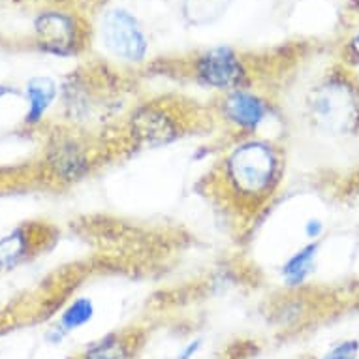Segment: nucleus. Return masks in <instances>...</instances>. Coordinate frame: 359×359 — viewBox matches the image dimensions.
<instances>
[{
	"mask_svg": "<svg viewBox=\"0 0 359 359\" xmlns=\"http://www.w3.org/2000/svg\"><path fill=\"white\" fill-rule=\"evenodd\" d=\"M96 316V305L95 301L87 297V295H79L68 303V305L60 311L59 322L57 324L70 335L74 331H79L87 324L93 322Z\"/></svg>",
	"mask_w": 359,
	"mask_h": 359,
	"instance_id": "obj_15",
	"label": "nucleus"
},
{
	"mask_svg": "<svg viewBox=\"0 0 359 359\" xmlns=\"http://www.w3.org/2000/svg\"><path fill=\"white\" fill-rule=\"evenodd\" d=\"M187 76L198 87L217 95L233 93L256 85L252 59L231 46H212L194 53L187 60Z\"/></svg>",
	"mask_w": 359,
	"mask_h": 359,
	"instance_id": "obj_5",
	"label": "nucleus"
},
{
	"mask_svg": "<svg viewBox=\"0 0 359 359\" xmlns=\"http://www.w3.org/2000/svg\"><path fill=\"white\" fill-rule=\"evenodd\" d=\"M237 277L233 275L230 267H222V269H217L212 273L211 280H209V288L212 290V294H226L228 290H231L233 286H237Z\"/></svg>",
	"mask_w": 359,
	"mask_h": 359,
	"instance_id": "obj_18",
	"label": "nucleus"
},
{
	"mask_svg": "<svg viewBox=\"0 0 359 359\" xmlns=\"http://www.w3.org/2000/svg\"><path fill=\"white\" fill-rule=\"evenodd\" d=\"M226 205L243 218L264 211L278 194L286 175V153L273 137H233L212 171Z\"/></svg>",
	"mask_w": 359,
	"mask_h": 359,
	"instance_id": "obj_1",
	"label": "nucleus"
},
{
	"mask_svg": "<svg viewBox=\"0 0 359 359\" xmlns=\"http://www.w3.org/2000/svg\"><path fill=\"white\" fill-rule=\"evenodd\" d=\"M212 113L233 137H250L262 136L278 111L269 96L252 87L218 95Z\"/></svg>",
	"mask_w": 359,
	"mask_h": 359,
	"instance_id": "obj_6",
	"label": "nucleus"
},
{
	"mask_svg": "<svg viewBox=\"0 0 359 359\" xmlns=\"http://www.w3.org/2000/svg\"><path fill=\"white\" fill-rule=\"evenodd\" d=\"M305 117L330 137H359V79L346 66H335L305 95Z\"/></svg>",
	"mask_w": 359,
	"mask_h": 359,
	"instance_id": "obj_2",
	"label": "nucleus"
},
{
	"mask_svg": "<svg viewBox=\"0 0 359 359\" xmlns=\"http://www.w3.org/2000/svg\"><path fill=\"white\" fill-rule=\"evenodd\" d=\"M25 100H27V111L23 115V124L29 128L40 126L55 102L60 96V85L49 76L30 77L25 85Z\"/></svg>",
	"mask_w": 359,
	"mask_h": 359,
	"instance_id": "obj_12",
	"label": "nucleus"
},
{
	"mask_svg": "<svg viewBox=\"0 0 359 359\" xmlns=\"http://www.w3.org/2000/svg\"><path fill=\"white\" fill-rule=\"evenodd\" d=\"M327 233V226L320 217H309L303 222V236L306 241H322V237Z\"/></svg>",
	"mask_w": 359,
	"mask_h": 359,
	"instance_id": "obj_19",
	"label": "nucleus"
},
{
	"mask_svg": "<svg viewBox=\"0 0 359 359\" xmlns=\"http://www.w3.org/2000/svg\"><path fill=\"white\" fill-rule=\"evenodd\" d=\"M65 359H76V358H65Z\"/></svg>",
	"mask_w": 359,
	"mask_h": 359,
	"instance_id": "obj_23",
	"label": "nucleus"
},
{
	"mask_svg": "<svg viewBox=\"0 0 359 359\" xmlns=\"http://www.w3.org/2000/svg\"><path fill=\"white\" fill-rule=\"evenodd\" d=\"M145 342L140 330H117L98 337L83 348L76 359H136Z\"/></svg>",
	"mask_w": 359,
	"mask_h": 359,
	"instance_id": "obj_10",
	"label": "nucleus"
},
{
	"mask_svg": "<svg viewBox=\"0 0 359 359\" xmlns=\"http://www.w3.org/2000/svg\"><path fill=\"white\" fill-rule=\"evenodd\" d=\"M203 344H205V339L203 337H194L190 339L189 342H184L181 350L177 352L175 359H196L200 355V352L203 350Z\"/></svg>",
	"mask_w": 359,
	"mask_h": 359,
	"instance_id": "obj_20",
	"label": "nucleus"
},
{
	"mask_svg": "<svg viewBox=\"0 0 359 359\" xmlns=\"http://www.w3.org/2000/svg\"><path fill=\"white\" fill-rule=\"evenodd\" d=\"M21 95V90L18 87H13V85H6V83H0V100L2 98H6V96H15Z\"/></svg>",
	"mask_w": 359,
	"mask_h": 359,
	"instance_id": "obj_22",
	"label": "nucleus"
},
{
	"mask_svg": "<svg viewBox=\"0 0 359 359\" xmlns=\"http://www.w3.org/2000/svg\"><path fill=\"white\" fill-rule=\"evenodd\" d=\"M190 126L192 118L177 102H140L124 117L121 142L132 151H156L183 140Z\"/></svg>",
	"mask_w": 359,
	"mask_h": 359,
	"instance_id": "obj_3",
	"label": "nucleus"
},
{
	"mask_svg": "<svg viewBox=\"0 0 359 359\" xmlns=\"http://www.w3.org/2000/svg\"><path fill=\"white\" fill-rule=\"evenodd\" d=\"M341 65L350 70L359 66V25L341 43Z\"/></svg>",
	"mask_w": 359,
	"mask_h": 359,
	"instance_id": "obj_17",
	"label": "nucleus"
},
{
	"mask_svg": "<svg viewBox=\"0 0 359 359\" xmlns=\"http://www.w3.org/2000/svg\"><path fill=\"white\" fill-rule=\"evenodd\" d=\"M43 337H46V342H48V344H51V346H59L60 342L68 337V333H66L59 324H55L53 327H49V330L46 331V335Z\"/></svg>",
	"mask_w": 359,
	"mask_h": 359,
	"instance_id": "obj_21",
	"label": "nucleus"
},
{
	"mask_svg": "<svg viewBox=\"0 0 359 359\" xmlns=\"http://www.w3.org/2000/svg\"><path fill=\"white\" fill-rule=\"evenodd\" d=\"M314 299H311L305 292H286L271 303L267 322L284 335L297 333L314 320Z\"/></svg>",
	"mask_w": 359,
	"mask_h": 359,
	"instance_id": "obj_9",
	"label": "nucleus"
},
{
	"mask_svg": "<svg viewBox=\"0 0 359 359\" xmlns=\"http://www.w3.org/2000/svg\"><path fill=\"white\" fill-rule=\"evenodd\" d=\"M100 41L111 59L126 66H142L151 55V38L142 19L126 6H109L100 18Z\"/></svg>",
	"mask_w": 359,
	"mask_h": 359,
	"instance_id": "obj_7",
	"label": "nucleus"
},
{
	"mask_svg": "<svg viewBox=\"0 0 359 359\" xmlns=\"http://www.w3.org/2000/svg\"><path fill=\"white\" fill-rule=\"evenodd\" d=\"M41 237L34 226H21L0 237V273L15 269L32 256Z\"/></svg>",
	"mask_w": 359,
	"mask_h": 359,
	"instance_id": "obj_13",
	"label": "nucleus"
},
{
	"mask_svg": "<svg viewBox=\"0 0 359 359\" xmlns=\"http://www.w3.org/2000/svg\"><path fill=\"white\" fill-rule=\"evenodd\" d=\"M36 48L53 57H77L87 48L88 29L81 15L68 10H43L34 18Z\"/></svg>",
	"mask_w": 359,
	"mask_h": 359,
	"instance_id": "obj_8",
	"label": "nucleus"
},
{
	"mask_svg": "<svg viewBox=\"0 0 359 359\" xmlns=\"http://www.w3.org/2000/svg\"><path fill=\"white\" fill-rule=\"evenodd\" d=\"M107 149L77 128H60L43 149V170L57 184H77L93 175L106 160Z\"/></svg>",
	"mask_w": 359,
	"mask_h": 359,
	"instance_id": "obj_4",
	"label": "nucleus"
},
{
	"mask_svg": "<svg viewBox=\"0 0 359 359\" xmlns=\"http://www.w3.org/2000/svg\"><path fill=\"white\" fill-rule=\"evenodd\" d=\"M233 0H181L179 15L189 29H207L230 12Z\"/></svg>",
	"mask_w": 359,
	"mask_h": 359,
	"instance_id": "obj_14",
	"label": "nucleus"
},
{
	"mask_svg": "<svg viewBox=\"0 0 359 359\" xmlns=\"http://www.w3.org/2000/svg\"><path fill=\"white\" fill-rule=\"evenodd\" d=\"M320 248L322 241H306L286 256L278 267V278L286 292H303L309 286L318 271Z\"/></svg>",
	"mask_w": 359,
	"mask_h": 359,
	"instance_id": "obj_11",
	"label": "nucleus"
},
{
	"mask_svg": "<svg viewBox=\"0 0 359 359\" xmlns=\"http://www.w3.org/2000/svg\"><path fill=\"white\" fill-rule=\"evenodd\" d=\"M311 359H359V339L344 337L331 342L322 353L312 355Z\"/></svg>",
	"mask_w": 359,
	"mask_h": 359,
	"instance_id": "obj_16",
	"label": "nucleus"
}]
</instances>
